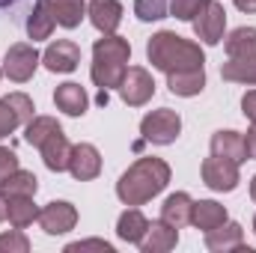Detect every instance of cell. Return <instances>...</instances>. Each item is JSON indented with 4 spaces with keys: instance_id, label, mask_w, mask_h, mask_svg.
Instances as JSON below:
<instances>
[{
    "instance_id": "38",
    "label": "cell",
    "mask_w": 256,
    "mask_h": 253,
    "mask_svg": "<svg viewBox=\"0 0 256 253\" xmlns=\"http://www.w3.org/2000/svg\"><path fill=\"white\" fill-rule=\"evenodd\" d=\"M6 218V196H3V190H0V220Z\"/></svg>"
},
{
    "instance_id": "6",
    "label": "cell",
    "mask_w": 256,
    "mask_h": 253,
    "mask_svg": "<svg viewBox=\"0 0 256 253\" xmlns=\"http://www.w3.org/2000/svg\"><path fill=\"white\" fill-rule=\"evenodd\" d=\"M202 182L214 190H232L238 185V164L220 155H212L202 161Z\"/></svg>"
},
{
    "instance_id": "32",
    "label": "cell",
    "mask_w": 256,
    "mask_h": 253,
    "mask_svg": "<svg viewBox=\"0 0 256 253\" xmlns=\"http://www.w3.org/2000/svg\"><path fill=\"white\" fill-rule=\"evenodd\" d=\"M0 250H30V242L15 230V232H6V236H0Z\"/></svg>"
},
{
    "instance_id": "36",
    "label": "cell",
    "mask_w": 256,
    "mask_h": 253,
    "mask_svg": "<svg viewBox=\"0 0 256 253\" xmlns=\"http://www.w3.org/2000/svg\"><path fill=\"white\" fill-rule=\"evenodd\" d=\"M244 146H248V155L256 158V122H254V128L248 131V137H244Z\"/></svg>"
},
{
    "instance_id": "3",
    "label": "cell",
    "mask_w": 256,
    "mask_h": 253,
    "mask_svg": "<svg viewBox=\"0 0 256 253\" xmlns=\"http://www.w3.org/2000/svg\"><path fill=\"white\" fill-rule=\"evenodd\" d=\"M128 54H131V48H128L126 39H120V36H104V39H98L96 42V48H92V80L102 86V90H108V86H120V80H122V74H126V63H128Z\"/></svg>"
},
{
    "instance_id": "14",
    "label": "cell",
    "mask_w": 256,
    "mask_h": 253,
    "mask_svg": "<svg viewBox=\"0 0 256 253\" xmlns=\"http://www.w3.org/2000/svg\"><path fill=\"white\" fill-rule=\"evenodd\" d=\"M90 18L102 33H114L122 21V6H120V0H92L90 3Z\"/></svg>"
},
{
    "instance_id": "27",
    "label": "cell",
    "mask_w": 256,
    "mask_h": 253,
    "mask_svg": "<svg viewBox=\"0 0 256 253\" xmlns=\"http://www.w3.org/2000/svg\"><path fill=\"white\" fill-rule=\"evenodd\" d=\"M226 80H242V84H256V54L250 57H232L224 66Z\"/></svg>"
},
{
    "instance_id": "9",
    "label": "cell",
    "mask_w": 256,
    "mask_h": 253,
    "mask_svg": "<svg viewBox=\"0 0 256 253\" xmlns=\"http://www.w3.org/2000/svg\"><path fill=\"white\" fill-rule=\"evenodd\" d=\"M36 63H39V54L33 45H12L6 51V63H3V72L12 78V80H30L33 72H36Z\"/></svg>"
},
{
    "instance_id": "30",
    "label": "cell",
    "mask_w": 256,
    "mask_h": 253,
    "mask_svg": "<svg viewBox=\"0 0 256 253\" xmlns=\"http://www.w3.org/2000/svg\"><path fill=\"white\" fill-rule=\"evenodd\" d=\"M167 9H170V0H137V3H134V12H137L143 21L164 18Z\"/></svg>"
},
{
    "instance_id": "29",
    "label": "cell",
    "mask_w": 256,
    "mask_h": 253,
    "mask_svg": "<svg viewBox=\"0 0 256 253\" xmlns=\"http://www.w3.org/2000/svg\"><path fill=\"white\" fill-rule=\"evenodd\" d=\"M60 131L57 126V120H51V116H36V120H30V126H27V143H33V146H42L48 137H54Z\"/></svg>"
},
{
    "instance_id": "12",
    "label": "cell",
    "mask_w": 256,
    "mask_h": 253,
    "mask_svg": "<svg viewBox=\"0 0 256 253\" xmlns=\"http://www.w3.org/2000/svg\"><path fill=\"white\" fill-rule=\"evenodd\" d=\"M42 60H45V66L51 72H72V68H78V63H80V48L74 42H68V39H57L45 51Z\"/></svg>"
},
{
    "instance_id": "17",
    "label": "cell",
    "mask_w": 256,
    "mask_h": 253,
    "mask_svg": "<svg viewBox=\"0 0 256 253\" xmlns=\"http://www.w3.org/2000/svg\"><path fill=\"white\" fill-rule=\"evenodd\" d=\"M212 152L220 155V158H230V161H244L248 158V146H244V137L236 134V131H218L212 137Z\"/></svg>"
},
{
    "instance_id": "8",
    "label": "cell",
    "mask_w": 256,
    "mask_h": 253,
    "mask_svg": "<svg viewBox=\"0 0 256 253\" xmlns=\"http://www.w3.org/2000/svg\"><path fill=\"white\" fill-rule=\"evenodd\" d=\"M27 120H33V102L24 92H12L0 102V137H6Z\"/></svg>"
},
{
    "instance_id": "22",
    "label": "cell",
    "mask_w": 256,
    "mask_h": 253,
    "mask_svg": "<svg viewBox=\"0 0 256 253\" xmlns=\"http://www.w3.org/2000/svg\"><path fill=\"white\" fill-rule=\"evenodd\" d=\"M191 220L200 226V230H214L220 224H226V208L212 202V200H202V202H194V212H191Z\"/></svg>"
},
{
    "instance_id": "19",
    "label": "cell",
    "mask_w": 256,
    "mask_h": 253,
    "mask_svg": "<svg viewBox=\"0 0 256 253\" xmlns=\"http://www.w3.org/2000/svg\"><path fill=\"white\" fill-rule=\"evenodd\" d=\"M140 248L146 253L170 250V248H176V230H173L170 224H164V220H155V224H149L146 236L140 238Z\"/></svg>"
},
{
    "instance_id": "25",
    "label": "cell",
    "mask_w": 256,
    "mask_h": 253,
    "mask_svg": "<svg viewBox=\"0 0 256 253\" xmlns=\"http://www.w3.org/2000/svg\"><path fill=\"white\" fill-rule=\"evenodd\" d=\"M3 196H33L36 194V176L27 170H15L12 176H6L0 182Z\"/></svg>"
},
{
    "instance_id": "31",
    "label": "cell",
    "mask_w": 256,
    "mask_h": 253,
    "mask_svg": "<svg viewBox=\"0 0 256 253\" xmlns=\"http://www.w3.org/2000/svg\"><path fill=\"white\" fill-rule=\"evenodd\" d=\"M202 3L206 0H170V12L176 18H182V21H191V18H196V12L202 9Z\"/></svg>"
},
{
    "instance_id": "4",
    "label": "cell",
    "mask_w": 256,
    "mask_h": 253,
    "mask_svg": "<svg viewBox=\"0 0 256 253\" xmlns=\"http://www.w3.org/2000/svg\"><path fill=\"white\" fill-rule=\"evenodd\" d=\"M140 131H143V137L146 140H152V143H173L176 137H179V131H182V120H179V114L176 110H170V108H161V110H152L149 116H143V122H140Z\"/></svg>"
},
{
    "instance_id": "1",
    "label": "cell",
    "mask_w": 256,
    "mask_h": 253,
    "mask_svg": "<svg viewBox=\"0 0 256 253\" xmlns=\"http://www.w3.org/2000/svg\"><path fill=\"white\" fill-rule=\"evenodd\" d=\"M167 182H170V167L161 158H140L126 176L120 179L116 194L128 206H140V202L152 200Z\"/></svg>"
},
{
    "instance_id": "18",
    "label": "cell",
    "mask_w": 256,
    "mask_h": 253,
    "mask_svg": "<svg viewBox=\"0 0 256 253\" xmlns=\"http://www.w3.org/2000/svg\"><path fill=\"white\" fill-rule=\"evenodd\" d=\"M57 24V15H54V3L51 0H36V9L27 21V33L30 39H48L51 30Z\"/></svg>"
},
{
    "instance_id": "20",
    "label": "cell",
    "mask_w": 256,
    "mask_h": 253,
    "mask_svg": "<svg viewBox=\"0 0 256 253\" xmlns=\"http://www.w3.org/2000/svg\"><path fill=\"white\" fill-rule=\"evenodd\" d=\"M167 84H170V90L176 96H196V92H202V86H206L202 66L200 68H185V72H170Z\"/></svg>"
},
{
    "instance_id": "26",
    "label": "cell",
    "mask_w": 256,
    "mask_h": 253,
    "mask_svg": "<svg viewBox=\"0 0 256 253\" xmlns=\"http://www.w3.org/2000/svg\"><path fill=\"white\" fill-rule=\"evenodd\" d=\"M226 54L230 57H250L256 54V30L254 27H238L226 39Z\"/></svg>"
},
{
    "instance_id": "37",
    "label": "cell",
    "mask_w": 256,
    "mask_h": 253,
    "mask_svg": "<svg viewBox=\"0 0 256 253\" xmlns=\"http://www.w3.org/2000/svg\"><path fill=\"white\" fill-rule=\"evenodd\" d=\"M236 6L242 12H256V0H236Z\"/></svg>"
},
{
    "instance_id": "40",
    "label": "cell",
    "mask_w": 256,
    "mask_h": 253,
    "mask_svg": "<svg viewBox=\"0 0 256 253\" xmlns=\"http://www.w3.org/2000/svg\"><path fill=\"white\" fill-rule=\"evenodd\" d=\"M6 3H12V0H0V6H6Z\"/></svg>"
},
{
    "instance_id": "34",
    "label": "cell",
    "mask_w": 256,
    "mask_h": 253,
    "mask_svg": "<svg viewBox=\"0 0 256 253\" xmlns=\"http://www.w3.org/2000/svg\"><path fill=\"white\" fill-rule=\"evenodd\" d=\"M84 248H98V250H104V253H110L114 248L108 244V242H78V244H68L66 250L68 253H74V250H84Z\"/></svg>"
},
{
    "instance_id": "41",
    "label": "cell",
    "mask_w": 256,
    "mask_h": 253,
    "mask_svg": "<svg viewBox=\"0 0 256 253\" xmlns=\"http://www.w3.org/2000/svg\"><path fill=\"white\" fill-rule=\"evenodd\" d=\"M254 230H256V220H254Z\"/></svg>"
},
{
    "instance_id": "10",
    "label": "cell",
    "mask_w": 256,
    "mask_h": 253,
    "mask_svg": "<svg viewBox=\"0 0 256 253\" xmlns=\"http://www.w3.org/2000/svg\"><path fill=\"white\" fill-rule=\"evenodd\" d=\"M74 220H78V212H74V206H68V202H48V206L39 212V224H42V230L51 232V236L68 232V230L74 226Z\"/></svg>"
},
{
    "instance_id": "5",
    "label": "cell",
    "mask_w": 256,
    "mask_h": 253,
    "mask_svg": "<svg viewBox=\"0 0 256 253\" xmlns=\"http://www.w3.org/2000/svg\"><path fill=\"white\" fill-rule=\"evenodd\" d=\"M224 24H226V12H224V6H220L218 0H206L202 9H200L196 18H194L196 36H200L202 42H208V45H218V42H220Z\"/></svg>"
},
{
    "instance_id": "2",
    "label": "cell",
    "mask_w": 256,
    "mask_h": 253,
    "mask_svg": "<svg viewBox=\"0 0 256 253\" xmlns=\"http://www.w3.org/2000/svg\"><path fill=\"white\" fill-rule=\"evenodd\" d=\"M146 54H149L152 66L164 68L167 74H170V72H185V68H200V66H202V51H200V45H194V42L176 36V33H167V30L158 33V36H152Z\"/></svg>"
},
{
    "instance_id": "35",
    "label": "cell",
    "mask_w": 256,
    "mask_h": 253,
    "mask_svg": "<svg viewBox=\"0 0 256 253\" xmlns=\"http://www.w3.org/2000/svg\"><path fill=\"white\" fill-rule=\"evenodd\" d=\"M242 108H244V116H250L256 122V90H250V92L242 98Z\"/></svg>"
},
{
    "instance_id": "11",
    "label": "cell",
    "mask_w": 256,
    "mask_h": 253,
    "mask_svg": "<svg viewBox=\"0 0 256 253\" xmlns=\"http://www.w3.org/2000/svg\"><path fill=\"white\" fill-rule=\"evenodd\" d=\"M68 170L74 179L86 182V179H96L98 170H102V158H98V149L90 146V143H80L72 149V161H68Z\"/></svg>"
},
{
    "instance_id": "28",
    "label": "cell",
    "mask_w": 256,
    "mask_h": 253,
    "mask_svg": "<svg viewBox=\"0 0 256 253\" xmlns=\"http://www.w3.org/2000/svg\"><path fill=\"white\" fill-rule=\"evenodd\" d=\"M54 15H57V24L78 27L84 18V0H54Z\"/></svg>"
},
{
    "instance_id": "24",
    "label": "cell",
    "mask_w": 256,
    "mask_h": 253,
    "mask_svg": "<svg viewBox=\"0 0 256 253\" xmlns=\"http://www.w3.org/2000/svg\"><path fill=\"white\" fill-rule=\"evenodd\" d=\"M146 230H149V220L137 212V208H128L126 214L120 218V226H116V232H120V238H126V242H134V244H140V238L146 236Z\"/></svg>"
},
{
    "instance_id": "16",
    "label": "cell",
    "mask_w": 256,
    "mask_h": 253,
    "mask_svg": "<svg viewBox=\"0 0 256 253\" xmlns=\"http://www.w3.org/2000/svg\"><path fill=\"white\" fill-rule=\"evenodd\" d=\"M191 212H194V202L188 194H173L167 196L164 208H161V220L170 224L173 230H182L185 224H191Z\"/></svg>"
},
{
    "instance_id": "33",
    "label": "cell",
    "mask_w": 256,
    "mask_h": 253,
    "mask_svg": "<svg viewBox=\"0 0 256 253\" xmlns=\"http://www.w3.org/2000/svg\"><path fill=\"white\" fill-rule=\"evenodd\" d=\"M15 170H18V158H15V152L0 149V182H3L6 176H12Z\"/></svg>"
},
{
    "instance_id": "13",
    "label": "cell",
    "mask_w": 256,
    "mask_h": 253,
    "mask_svg": "<svg viewBox=\"0 0 256 253\" xmlns=\"http://www.w3.org/2000/svg\"><path fill=\"white\" fill-rule=\"evenodd\" d=\"M39 149H42V158H45L48 170H57V173H60V170H68V161H72V149H74V146L66 140L63 131H57L54 137H48Z\"/></svg>"
},
{
    "instance_id": "39",
    "label": "cell",
    "mask_w": 256,
    "mask_h": 253,
    "mask_svg": "<svg viewBox=\"0 0 256 253\" xmlns=\"http://www.w3.org/2000/svg\"><path fill=\"white\" fill-rule=\"evenodd\" d=\"M250 194H254V200H256V179H254V185H250Z\"/></svg>"
},
{
    "instance_id": "23",
    "label": "cell",
    "mask_w": 256,
    "mask_h": 253,
    "mask_svg": "<svg viewBox=\"0 0 256 253\" xmlns=\"http://www.w3.org/2000/svg\"><path fill=\"white\" fill-rule=\"evenodd\" d=\"M206 248L208 250H230V248H242V226L238 224H220L214 230H208L206 236Z\"/></svg>"
},
{
    "instance_id": "7",
    "label": "cell",
    "mask_w": 256,
    "mask_h": 253,
    "mask_svg": "<svg viewBox=\"0 0 256 253\" xmlns=\"http://www.w3.org/2000/svg\"><path fill=\"white\" fill-rule=\"evenodd\" d=\"M120 92H122V98H126L128 104H146L149 98H152V92H155V84H152V74L146 72V68H140V66H131L126 68V74H122V80H120Z\"/></svg>"
},
{
    "instance_id": "21",
    "label": "cell",
    "mask_w": 256,
    "mask_h": 253,
    "mask_svg": "<svg viewBox=\"0 0 256 253\" xmlns=\"http://www.w3.org/2000/svg\"><path fill=\"white\" fill-rule=\"evenodd\" d=\"M6 218L15 230H24L27 224H33L39 218L33 196H6Z\"/></svg>"
},
{
    "instance_id": "15",
    "label": "cell",
    "mask_w": 256,
    "mask_h": 253,
    "mask_svg": "<svg viewBox=\"0 0 256 253\" xmlns=\"http://www.w3.org/2000/svg\"><path fill=\"white\" fill-rule=\"evenodd\" d=\"M54 102H57V108L66 110L68 116H84L86 114V104H90L86 90L80 84H63V86H57Z\"/></svg>"
}]
</instances>
